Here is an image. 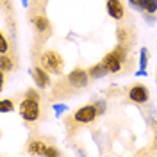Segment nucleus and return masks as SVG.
Wrapping results in <instances>:
<instances>
[{
  "label": "nucleus",
  "instance_id": "obj_3",
  "mask_svg": "<svg viewBox=\"0 0 157 157\" xmlns=\"http://www.w3.org/2000/svg\"><path fill=\"white\" fill-rule=\"evenodd\" d=\"M41 64H43L45 70H48L50 73H56V75L63 73V68H64L63 57L59 56L57 52H52V50L45 52V54L41 56Z\"/></svg>",
  "mask_w": 157,
  "mask_h": 157
},
{
  "label": "nucleus",
  "instance_id": "obj_12",
  "mask_svg": "<svg viewBox=\"0 0 157 157\" xmlns=\"http://www.w3.org/2000/svg\"><path fill=\"white\" fill-rule=\"evenodd\" d=\"M34 25H36V29H38V30L43 32V30L48 29V20L45 18V16H38V18L34 20Z\"/></svg>",
  "mask_w": 157,
  "mask_h": 157
},
{
  "label": "nucleus",
  "instance_id": "obj_18",
  "mask_svg": "<svg viewBox=\"0 0 157 157\" xmlns=\"http://www.w3.org/2000/svg\"><path fill=\"white\" fill-rule=\"evenodd\" d=\"M54 111H56V114H63V113H66L68 111V105H64V104H54Z\"/></svg>",
  "mask_w": 157,
  "mask_h": 157
},
{
  "label": "nucleus",
  "instance_id": "obj_16",
  "mask_svg": "<svg viewBox=\"0 0 157 157\" xmlns=\"http://www.w3.org/2000/svg\"><path fill=\"white\" fill-rule=\"evenodd\" d=\"M145 11L147 13H157V0H145Z\"/></svg>",
  "mask_w": 157,
  "mask_h": 157
},
{
  "label": "nucleus",
  "instance_id": "obj_4",
  "mask_svg": "<svg viewBox=\"0 0 157 157\" xmlns=\"http://www.w3.org/2000/svg\"><path fill=\"white\" fill-rule=\"evenodd\" d=\"M88 78H89V71H84L82 68H75L73 71H70L68 82L73 88H84L88 84Z\"/></svg>",
  "mask_w": 157,
  "mask_h": 157
},
{
  "label": "nucleus",
  "instance_id": "obj_19",
  "mask_svg": "<svg viewBox=\"0 0 157 157\" xmlns=\"http://www.w3.org/2000/svg\"><path fill=\"white\" fill-rule=\"evenodd\" d=\"M6 50H7V39H6L4 34H2V36H0V52L6 54Z\"/></svg>",
  "mask_w": 157,
  "mask_h": 157
},
{
  "label": "nucleus",
  "instance_id": "obj_1",
  "mask_svg": "<svg viewBox=\"0 0 157 157\" xmlns=\"http://www.w3.org/2000/svg\"><path fill=\"white\" fill-rule=\"evenodd\" d=\"M20 114L25 121H34L39 116V98L36 91H29L20 105Z\"/></svg>",
  "mask_w": 157,
  "mask_h": 157
},
{
  "label": "nucleus",
  "instance_id": "obj_10",
  "mask_svg": "<svg viewBox=\"0 0 157 157\" xmlns=\"http://www.w3.org/2000/svg\"><path fill=\"white\" fill-rule=\"evenodd\" d=\"M45 150H47V145H45L43 141H30V145H29V152H30V154L43 155V154H45Z\"/></svg>",
  "mask_w": 157,
  "mask_h": 157
},
{
  "label": "nucleus",
  "instance_id": "obj_2",
  "mask_svg": "<svg viewBox=\"0 0 157 157\" xmlns=\"http://www.w3.org/2000/svg\"><path fill=\"white\" fill-rule=\"evenodd\" d=\"M127 61V50H125V47L123 45H120L116 50H113V52H109L107 56L104 57V64L107 66V70L111 71V73H116V71H120L121 70V64Z\"/></svg>",
  "mask_w": 157,
  "mask_h": 157
},
{
  "label": "nucleus",
  "instance_id": "obj_5",
  "mask_svg": "<svg viewBox=\"0 0 157 157\" xmlns=\"http://www.w3.org/2000/svg\"><path fill=\"white\" fill-rule=\"evenodd\" d=\"M97 118V107L95 105H84L75 113V121L78 123H89Z\"/></svg>",
  "mask_w": 157,
  "mask_h": 157
},
{
  "label": "nucleus",
  "instance_id": "obj_6",
  "mask_svg": "<svg viewBox=\"0 0 157 157\" xmlns=\"http://www.w3.org/2000/svg\"><path fill=\"white\" fill-rule=\"evenodd\" d=\"M128 98H130L132 102H136V104H145V102H148V89H147V86H143V84H136V86H132L130 91H128Z\"/></svg>",
  "mask_w": 157,
  "mask_h": 157
},
{
  "label": "nucleus",
  "instance_id": "obj_13",
  "mask_svg": "<svg viewBox=\"0 0 157 157\" xmlns=\"http://www.w3.org/2000/svg\"><path fill=\"white\" fill-rule=\"evenodd\" d=\"M147 63H148V50L141 48V52H139V70H147Z\"/></svg>",
  "mask_w": 157,
  "mask_h": 157
},
{
  "label": "nucleus",
  "instance_id": "obj_23",
  "mask_svg": "<svg viewBox=\"0 0 157 157\" xmlns=\"http://www.w3.org/2000/svg\"><path fill=\"white\" fill-rule=\"evenodd\" d=\"M21 4H23V6L27 7V6H29V0H21Z\"/></svg>",
  "mask_w": 157,
  "mask_h": 157
},
{
  "label": "nucleus",
  "instance_id": "obj_20",
  "mask_svg": "<svg viewBox=\"0 0 157 157\" xmlns=\"http://www.w3.org/2000/svg\"><path fill=\"white\" fill-rule=\"evenodd\" d=\"M43 155L56 157V155H59V150H57V148H52V147H47V150H45V154H43Z\"/></svg>",
  "mask_w": 157,
  "mask_h": 157
},
{
  "label": "nucleus",
  "instance_id": "obj_8",
  "mask_svg": "<svg viewBox=\"0 0 157 157\" xmlns=\"http://www.w3.org/2000/svg\"><path fill=\"white\" fill-rule=\"evenodd\" d=\"M107 13L111 18L114 20H121L123 18V4L120 0H107Z\"/></svg>",
  "mask_w": 157,
  "mask_h": 157
},
{
  "label": "nucleus",
  "instance_id": "obj_11",
  "mask_svg": "<svg viewBox=\"0 0 157 157\" xmlns=\"http://www.w3.org/2000/svg\"><path fill=\"white\" fill-rule=\"evenodd\" d=\"M0 70L6 73V71H9V70H13V59L7 57L6 54H2V57H0Z\"/></svg>",
  "mask_w": 157,
  "mask_h": 157
},
{
  "label": "nucleus",
  "instance_id": "obj_15",
  "mask_svg": "<svg viewBox=\"0 0 157 157\" xmlns=\"http://www.w3.org/2000/svg\"><path fill=\"white\" fill-rule=\"evenodd\" d=\"M118 41H120V45L127 47V41H128V32H127V29H123V27H120V29H118Z\"/></svg>",
  "mask_w": 157,
  "mask_h": 157
},
{
  "label": "nucleus",
  "instance_id": "obj_7",
  "mask_svg": "<svg viewBox=\"0 0 157 157\" xmlns=\"http://www.w3.org/2000/svg\"><path fill=\"white\" fill-rule=\"evenodd\" d=\"M30 75H32V78H34V82H36L38 88L45 89V88L50 86V77L43 68H34L32 71H30Z\"/></svg>",
  "mask_w": 157,
  "mask_h": 157
},
{
  "label": "nucleus",
  "instance_id": "obj_9",
  "mask_svg": "<svg viewBox=\"0 0 157 157\" xmlns=\"http://www.w3.org/2000/svg\"><path fill=\"white\" fill-rule=\"evenodd\" d=\"M107 73H111L107 70V66L104 64V63H100V64H95L93 68L89 70V77H93V78H104Z\"/></svg>",
  "mask_w": 157,
  "mask_h": 157
},
{
  "label": "nucleus",
  "instance_id": "obj_14",
  "mask_svg": "<svg viewBox=\"0 0 157 157\" xmlns=\"http://www.w3.org/2000/svg\"><path fill=\"white\" fill-rule=\"evenodd\" d=\"M0 111H2V113H13V111H14V104H13L11 100H7V98H4V100L0 102Z\"/></svg>",
  "mask_w": 157,
  "mask_h": 157
},
{
  "label": "nucleus",
  "instance_id": "obj_17",
  "mask_svg": "<svg viewBox=\"0 0 157 157\" xmlns=\"http://www.w3.org/2000/svg\"><path fill=\"white\" fill-rule=\"evenodd\" d=\"M130 7L136 11H145V0H128Z\"/></svg>",
  "mask_w": 157,
  "mask_h": 157
},
{
  "label": "nucleus",
  "instance_id": "obj_22",
  "mask_svg": "<svg viewBox=\"0 0 157 157\" xmlns=\"http://www.w3.org/2000/svg\"><path fill=\"white\" fill-rule=\"evenodd\" d=\"M145 20H147V23H150V25H152V23H155V21H157V18H154V16H152V13H147V16H145Z\"/></svg>",
  "mask_w": 157,
  "mask_h": 157
},
{
  "label": "nucleus",
  "instance_id": "obj_21",
  "mask_svg": "<svg viewBox=\"0 0 157 157\" xmlns=\"http://www.w3.org/2000/svg\"><path fill=\"white\" fill-rule=\"evenodd\" d=\"M95 107H97L98 114H104V111H105V104H104V102H102V100H100V102H98V104H97V105H95Z\"/></svg>",
  "mask_w": 157,
  "mask_h": 157
}]
</instances>
